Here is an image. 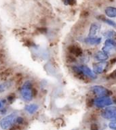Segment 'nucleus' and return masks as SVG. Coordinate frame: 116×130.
<instances>
[{"mask_svg":"<svg viewBox=\"0 0 116 130\" xmlns=\"http://www.w3.org/2000/svg\"><path fill=\"white\" fill-rule=\"evenodd\" d=\"M20 94L25 102H31L32 100L34 95L32 83L30 81H26L23 83L20 88Z\"/></svg>","mask_w":116,"mask_h":130,"instance_id":"1","label":"nucleus"},{"mask_svg":"<svg viewBox=\"0 0 116 130\" xmlns=\"http://www.w3.org/2000/svg\"><path fill=\"white\" fill-rule=\"evenodd\" d=\"M18 116L16 112H12V113L6 115L5 117L0 120V127L2 129L7 130L10 129L12 127L15 125L16 119Z\"/></svg>","mask_w":116,"mask_h":130,"instance_id":"2","label":"nucleus"},{"mask_svg":"<svg viewBox=\"0 0 116 130\" xmlns=\"http://www.w3.org/2000/svg\"><path fill=\"white\" fill-rule=\"evenodd\" d=\"M93 103L96 107L104 108L109 106H111L113 104V101L109 96H98L94 100Z\"/></svg>","mask_w":116,"mask_h":130,"instance_id":"3","label":"nucleus"},{"mask_svg":"<svg viewBox=\"0 0 116 130\" xmlns=\"http://www.w3.org/2000/svg\"><path fill=\"white\" fill-rule=\"evenodd\" d=\"M100 115L102 117L107 120L111 121H116V106H109L104 108Z\"/></svg>","mask_w":116,"mask_h":130,"instance_id":"4","label":"nucleus"},{"mask_svg":"<svg viewBox=\"0 0 116 130\" xmlns=\"http://www.w3.org/2000/svg\"><path fill=\"white\" fill-rule=\"evenodd\" d=\"M108 66H109V63L107 61H98L97 62L93 64L92 71L96 75L102 74L107 71Z\"/></svg>","mask_w":116,"mask_h":130,"instance_id":"5","label":"nucleus"},{"mask_svg":"<svg viewBox=\"0 0 116 130\" xmlns=\"http://www.w3.org/2000/svg\"><path fill=\"white\" fill-rule=\"evenodd\" d=\"M91 89L94 93L98 96H110L112 94L111 91L109 89L102 85H94L92 87Z\"/></svg>","mask_w":116,"mask_h":130,"instance_id":"6","label":"nucleus"},{"mask_svg":"<svg viewBox=\"0 0 116 130\" xmlns=\"http://www.w3.org/2000/svg\"><path fill=\"white\" fill-rule=\"evenodd\" d=\"M103 51L107 53L108 54H111L113 52H116V41L111 39H107L104 43Z\"/></svg>","mask_w":116,"mask_h":130,"instance_id":"7","label":"nucleus"},{"mask_svg":"<svg viewBox=\"0 0 116 130\" xmlns=\"http://www.w3.org/2000/svg\"><path fill=\"white\" fill-rule=\"evenodd\" d=\"M102 41V38L100 37L94 36V37H90L88 36L84 39V43L86 44L90 45H98Z\"/></svg>","mask_w":116,"mask_h":130,"instance_id":"8","label":"nucleus"},{"mask_svg":"<svg viewBox=\"0 0 116 130\" xmlns=\"http://www.w3.org/2000/svg\"><path fill=\"white\" fill-rule=\"evenodd\" d=\"M78 67L81 69V71L83 72L84 75L88 76V77H89L90 78H92V79L96 78V75L94 73L93 71H92L91 69H90L88 67H87V66H85V65H80Z\"/></svg>","mask_w":116,"mask_h":130,"instance_id":"9","label":"nucleus"},{"mask_svg":"<svg viewBox=\"0 0 116 130\" xmlns=\"http://www.w3.org/2000/svg\"><path fill=\"white\" fill-rule=\"evenodd\" d=\"M109 58V56L107 53L104 51H98L94 54V58L97 61H107Z\"/></svg>","mask_w":116,"mask_h":130,"instance_id":"10","label":"nucleus"},{"mask_svg":"<svg viewBox=\"0 0 116 130\" xmlns=\"http://www.w3.org/2000/svg\"><path fill=\"white\" fill-rule=\"evenodd\" d=\"M100 29V26L97 24V23H92V24L90 25V27L89 35H88V36H97V34L98 33V32H99Z\"/></svg>","mask_w":116,"mask_h":130,"instance_id":"11","label":"nucleus"},{"mask_svg":"<svg viewBox=\"0 0 116 130\" xmlns=\"http://www.w3.org/2000/svg\"><path fill=\"white\" fill-rule=\"evenodd\" d=\"M105 14L109 18H116V8L113 6H108L105 9Z\"/></svg>","mask_w":116,"mask_h":130,"instance_id":"12","label":"nucleus"},{"mask_svg":"<svg viewBox=\"0 0 116 130\" xmlns=\"http://www.w3.org/2000/svg\"><path fill=\"white\" fill-rule=\"evenodd\" d=\"M38 108L39 106L35 103L29 104H27V105L25 106V107H24L25 110L26 112H28L30 115H33V114L35 113L37 111Z\"/></svg>","mask_w":116,"mask_h":130,"instance_id":"13","label":"nucleus"},{"mask_svg":"<svg viewBox=\"0 0 116 130\" xmlns=\"http://www.w3.org/2000/svg\"><path fill=\"white\" fill-rule=\"evenodd\" d=\"M103 35L107 39H111L114 40L116 39V32L112 29H109V30L105 31Z\"/></svg>","mask_w":116,"mask_h":130,"instance_id":"14","label":"nucleus"},{"mask_svg":"<svg viewBox=\"0 0 116 130\" xmlns=\"http://www.w3.org/2000/svg\"><path fill=\"white\" fill-rule=\"evenodd\" d=\"M11 86L10 82H4V83H0V93H3L7 89H9Z\"/></svg>","mask_w":116,"mask_h":130,"instance_id":"15","label":"nucleus"},{"mask_svg":"<svg viewBox=\"0 0 116 130\" xmlns=\"http://www.w3.org/2000/svg\"><path fill=\"white\" fill-rule=\"evenodd\" d=\"M71 52L73 53L74 55H76V56H81V54H82V51L79 47H78L73 46L72 47V49L71 50Z\"/></svg>","mask_w":116,"mask_h":130,"instance_id":"16","label":"nucleus"},{"mask_svg":"<svg viewBox=\"0 0 116 130\" xmlns=\"http://www.w3.org/2000/svg\"><path fill=\"white\" fill-rule=\"evenodd\" d=\"M103 20L104 21V22H105L106 24H107L108 25H109L112 27H114V28H116V23L114 22L113 20H110V19H108V18H103Z\"/></svg>","mask_w":116,"mask_h":130,"instance_id":"17","label":"nucleus"},{"mask_svg":"<svg viewBox=\"0 0 116 130\" xmlns=\"http://www.w3.org/2000/svg\"><path fill=\"white\" fill-rule=\"evenodd\" d=\"M23 122H24L23 118L20 117H17L16 119V121H15V125H21L23 123Z\"/></svg>","mask_w":116,"mask_h":130,"instance_id":"18","label":"nucleus"},{"mask_svg":"<svg viewBox=\"0 0 116 130\" xmlns=\"http://www.w3.org/2000/svg\"><path fill=\"white\" fill-rule=\"evenodd\" d=\"M15 98H16V95L14 93H10V95H8V97H7V100L9 102H12L15 100Z\"/></svg>","mask_w":116,"mask_h":130,"instance_id":"19","label":"nucleus"},{"mask_svg":"<svg viewBox=\"0 0 116 130\" xmlns=\"http://www.w3.org/2000/svg\"><path fill=\"white\" fill-rule=\"evenodd\" d=\"M109 127L111 129H116V121L110 122L109 123Z\"/></svg>","mask_w":116,"mask_h":130,"instance_id":"20","label":"nucleus"},{"mask_svg":"<svg viewBox=\"0 0 116 130\" xmlns=\"http://www.w3.org/2000/svg\"><path fill=\"white\" fill-rule=\"evenodd\" d=\"M75 0H64V3L66 5H73Z\"/></svg>","mask_w":116,"mask_h":130,"instance_id":"21","label":"nucleus"},{"mask_svg":"<svg viewBox=\"0 0 116 130\" xmlns=\"http://www.w3.org/2000/svg\"><path fill=\"white\" fill-rule=\"evenodd\" d=\"M90 129H91V130H98V127L96 124H92L91 127H90Z\"/></svg>","mask_w":116,"mask_h":130,"instance_id":"22","label":"nucleus"},{"mask_svg":"<svg viewBox=\"0 0 116 130\" xmlns=\"http://www.w3.org/2000/svg\"><path fill=\"white\" fill-rule=\"evenodd\" d=\"M4 100H0V109L4 108Z\"/></svg>","mask_w":116,"mask_h":130,"instance_id":"23","label":"nucleus"},{"mask_svg":"<svg viewBox=\"0 0 116 130\" xmlns=\"http://www.w3.org/2000/svg\"><path fill=\"white\" fill-rule=\"evenodd\" d=\"M115 78H116V71L115 72Z\"/></svg>","mask_w":116,"mask_h":130,"instance_id":"24","label":"nucleus"},{"mask_svg":"<svg viewBox=\"0 0 116 130\" xmlns=\"http://www.w3.org/2000/svg\"><path fill=\"white\" fill-rule=\"evenodd\" d=\"M113 130H116V129H113Z\"/></svg>","mask_w":116,"mask_h":130,"instance_id":"25","label":"nucleus"}]
</instances>
